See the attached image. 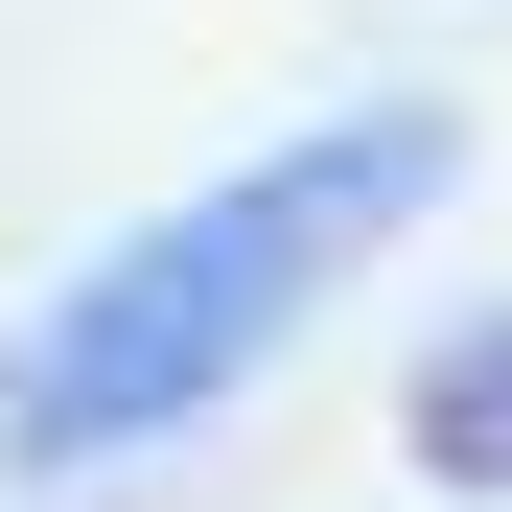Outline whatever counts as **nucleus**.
I'll return each instance as SVG.
<instances>
[{"label": "nucleus", "mask_w": 512, "mask_h": 512, "mask_svg": "<svg viewBox=\"0 0 512 512\" xmlns=\"http://www.w3.org/2000/svg\"><path fill=\"white\" fill-rule=\"evenodd\" d=\"M466 187V117H326V140H280V163H233L210 210H163V233H117L94 280H70L24 350H0V466L24 489H70V466H140V443H187L210 396H256L303 350L326 303L373 280V256Z\"/></svg>", "instance_id": "nucleus-1"}, {"label": "nucleus", "mask_w": 512, "mask_h": 512, "mask_svg": "<svg viewBox=\"0 0 512 512\" xmlns=\"http://www.w3.org/2000/svg\"><path fill=\"white\" fill-rule=\"evenodd\" d=\"M396 443L443 466V489H512V326H466V350H443V373L396 396Z\"/></svg>", "instance_id": "nucleus-2"}]
</instances>
